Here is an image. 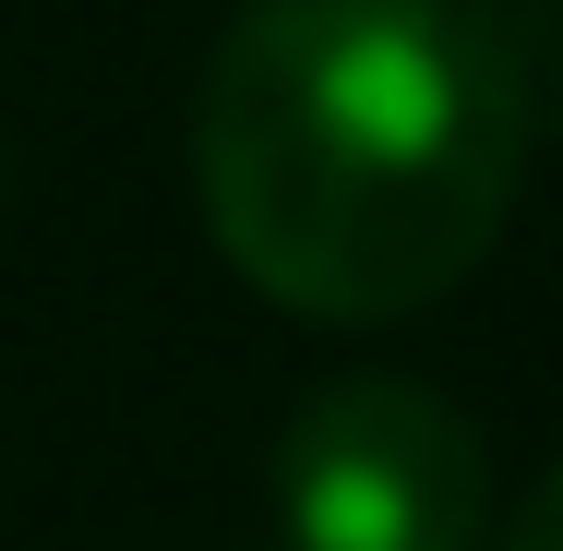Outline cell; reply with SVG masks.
<instances>
[{"instance_id": "cell-2", "label": "cell", "mask_w": 563, "mask_h": 551, "mask_svg": "<svg viewBox=\"0 0 563 551\" xmlns=\"http://www.w3.org/2000/svg\"><path fill=\"white\" fill-rule=\"evenodd\" d=\"M276 528L288 551H479L492 455L432 384L336 372L276 432Z\"/></svg>"}, {"instance_id": "cell-3", "label": "cell", "mask_w": 563, "mask_h": 551, "mask_svg": "<svg viewBox=\"0 0 563 551\" xmlns=\"http://www.w3.org/2000/svg\"><path fill=\"white\" fill-rule=\"evenodd\" d=\"M492 551H563V467L516 504V516H504V540H492Z\"/></svg>"}, {"instance_id": "cell-1", "label": "cell", "mask_w": 563, "mask_h": 551, "mask_svg": "<svg viewBox=\"0 0 563 551\" xmlns=\"http://www.w3.org/2000/svg\"><path fill=\"white\" fill-rule=\"evenodd\" d=\"M528 180V60L479 0H252L192 85L217 252L312 324H396L479 276Z\"/></svg>"}]
</instances>
